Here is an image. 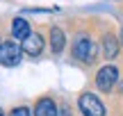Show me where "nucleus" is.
I'll use <instances>...</instances> for the list:
<instances>
[{
	"instance_id": "nucleus-1",
	"label": "nucleus",
	"mask_w": 123,
	"mask_h": 116,
	"mask_svg": "<svg viewBox=\"0 0 123 116\" xmlns=\"http://www.w3.org/2000/svg\"><path fill=\"white\" fill-rule=\"evenodd\" d=\"M73 57L80 59V62H93L96 59V46H93L91 36L80 34L73 41Z\"/></svg>"
},
{
	"instance_id": "nucleus-2",
	"label": "nucleus",
	"mask_w": 123,
	"mask_h": 116,
	"mask_svg": "<svg viewBox=\"0 0 123 116\" xmlns=\"http://www.w3.org/2000/svg\"><path fill=\"white\" fill-rule=\"evenodd\" d=\"M78 103H80V112L84 116H105V107L93 93H82Z\"/></svg>"
},
{
	"instance_id": "nucleus-3",
	"label": "nucleus",
	"mask_w": 123,
	"mask_h": 116,
	"mask_svg": "<svg viewBox=\"0 0 123 116\" xmlns=\"http://www.w3.org/2000/svg\"><path fill=\"white\" fill-rule=\"evenodd\" d=\"M21 55H23V48H18L14 41H7L0 46V64L2 66H16L21 62Z\"/></svg>"
},
{
	"instance_id": "nucleus-4",
	"label": "nucleus",
	"mask_w": 123,
	"mask_h": 116,
	"mask_svg": "<svg viewBox=\"0 0 123 116\" xmlns=\"http://www.w3.org/2000/svg\"><path fill=\"white\" fill-rule=\"evenodd\" d=\"M116 77H119V71H116L114 66H103L100 71H98V75H96V87L100 91H110L112 87H114Z\"/></svg>"
},
{
	"instance_id": "nucleus-5",
	"label": "nucleus",
	"mask_w": 123,
	"mask_h": 116,
	"mask_svg": "<svg viewBox=\"0 0 123 116\" xmlns=\"http://www.w3.org/2000/svg\"><path fill=\"white\" fill-rule=\"evenodd\" d=\"M41 50H43V39H41V34H30L27 39H23V52H27L30 57H37V55H41Z\"/></svg>"
},
{
	"instance_id": "nucleus-6",
	"label": "nucleus",
	"mask_w": 123,
	"mask_h": 116,
	"mask_svg": "<svg viewBox=\"0 0 123 116\" xmlns=\"http://www.w3.org/2000/svg\"><path fill=\"white\" fill-rule=\"evenodd\" d=\"M34 116H57V105L50 98H41L34 105Z\"/></svg>"
},
{
	"instance_id": "nucleus-7",
	"label": "nucleus",
	"mask_w": 123,
	"mask_h": 116,
	"mask_svg": "<svg viewBox=\"0 0 123 116\" xmlns=\"http://www.w3.org/2000/svg\"><path fill=\"white\" fill-rule=\"evenodd\" d=\"M12 34L14 39H27V36L32 34L30 32V25H27V21H23V18H16V21H12Z\"/></svg>"
},
{
	"instance_id": "nucleus-8",
	"label": "nucleus",
	"mask_w": 123,
	"mask_h": 116,
	"mask_svg": "<svg viewBox=\"0 0 123 116\" xmlns=\"http://www.w3.org/2000/svg\"><path fill=\"white\" fill-rule=\"evenodd\" d=\"M64 43H66L64 32H62L59 27H50V48H53V52H55V55L64 50Z\"/></svg>"
},
{
	"instance_id": "nucleus-9",
	"label": "nucleus",
	"mask_w": 123,
	"mask_h": 116,
	"mask_svg": "<svg viewBox=\"0 0 123 116\" xmlns=\"http://www.w3.org/2000/svg\"><path fill=\"white\" fill-rule=\"evenodd\" d=\"M116 52H119V46H116V39L112 34H107L105 39H103V55H105L107 59H114Z\"/></svg>"
},
{
	"instance_id": "nucleus-10",
	"label": "nucleus",
	"mask_w": 123,
	"mask_h": 116,
	"mask_svg": "<svg viewBox=\"0 0 123 116\" xmlns=\"http://www.w3.org/2000/svg\"><path fill=\"white\" fill-rule=\"evenodd\" d=\"M9 116H30V109L27 107H18V109H14Z\"/></svg>"
},
{
	"instance_id": "nucleus-11",
	"label": "nucleus",
	"mask_w": 123,
	"mask_h": 116,
	"mask_svg": "<svg viewBox=\"0 0 123 116\" xmlns=\"http://www.w3.org/2000/svg\"><path fill=\"white\" fill-rule=\"evenodd\" d=\"M62 116H68V109H66V107L62 109Z\"/></svg>"
},
{
	"instance_id": "nucleus-12",
	"label": "nucleus",
	"mask_w": 123,
	"mask_h": 116,
	"mask_svg": "<svg viewBox=\"0 0 123 116\" xmlns=\"http://www.w3.org/2000/svg\"><path fill=\"white\" fill-rule=\"evenodd\" d=\"M0 116H5V114H2V109H0Z\"/></svg>"
},
{
	"instance_id": "nucleus-13",
	"label": "nucleus",
	"mask_w": 123,
	"mask_h": 116,
	"mask_svg": "<svg viewBox=\"0 0 123 116\" xmlns=\"http://www.w3.org/2000/svg\"><path fill=\"white\" fill-rule=\"evenodd\" d=\"M121 39H123V30H121Z\"/></svg>"
},
{
	"instance_id": "nucleus-14",
	"label": "nucleus",
	"mask_w": 123,
	"mask_h": 116,
	"mask_svg": "<svg viewBox=\"0 0 123 116\" xmlns=\"http://www.w3.org/2000/svg\"><path fill=\"white\" fill-rule=\"evenodd\" d=\"M0 46H2V43H0Z\"/></svg>"
}]
</instances>
